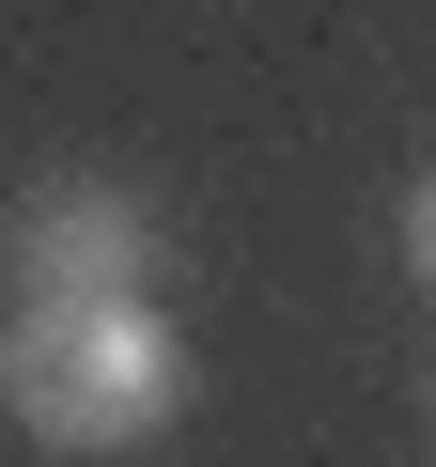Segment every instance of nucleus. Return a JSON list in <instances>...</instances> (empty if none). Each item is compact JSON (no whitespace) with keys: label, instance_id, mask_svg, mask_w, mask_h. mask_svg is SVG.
Wrapping results in <instances>:
<instances>
[{"label":"nucleus","instance_id":"obj_2","mask_svg":"<svg viewBox=\"0 0 436 467\" xmlns=\"http://www.w3.org/2000/svg\"><path fill=\"white\" fill-rule=\"evenodd\" d=\"M0 281L16 296H125V281H156V202L125 171H32L0 202Z\"/></svg>","mask_w":436,"mask_h":467},{"label":"nucleus","instance_id":"obj_3","mask_svg":"<svg viewBox=\"0 0 436 467\" xmlns=\"http://www.w3.org/2000/svg\"><path fill=\"white\" fill-rule=\"evenodd\" d=\"M405 281H436V156L405 171Z\"/></svg>","mask_w":436,"mask_h":467},{"label":"nucleus","instance_id":"obj_1","mask_svg":"<svg viewBox=\"0 0 436 467\" xmlns=\"http://www.w3.org/2000/svg\"><path fill=\"white\" fill-rule=\"evenodd\" d=\"M0 420L32 451H156L187 420V327L125 281V296H16L0 312Z\"/></svg>","mask_w":436,"mask_h":467}]
</instances>
